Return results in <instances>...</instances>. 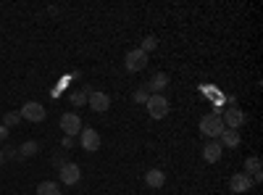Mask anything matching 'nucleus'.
Segmentation results:
<instances>
[{
	"label": "nucleus",
	"mask_w": 263,
	"mask_h": 195,
	"mask_svg": "<svg viewBox=\"0 0 263 195\" xmlns=\"http://www.w3.org/2000/svg\"><path fill=\"white\" fill-rule=\"evenodd\" d=\"M221 121H224L227 129H239L245 124V111H242V108H237V105H232V108H227V114L221 116Z\"/></svg>",
	"instance_id": "9"
},
{
	"label": "nucleus",
	"mask_w": 263,
	"mask_h": 195,
	"mask_svg": "<svg viewBox=\"0 0 263 195\" xmlns=\"http://www.w3.org/2000/svg\"><path fill=\"white\" fill-rule=\"evenodd\" d=\"M37 195H61V190H58L55 182L45 180V182H40V185H37Z\"/></svg>",
	"instance_id": "15"
},
{
	"label": "nucleus",
	"mask_w": 263,
	"mask_h": 195,
	"mask_svg": "<svg viewBox=\"0 0 263 195\" xmlns=\"http://www.w3.org/2000/svg\"><path fill=\"white\" fill-rule=\"evenodd\" d=\"M63 148H74V137H63Z\"/></svg>",
	"instance_id": "22"
},
{
	"label": "nucleus",
	"mask_w": 263,
	"mask_h": 195,
	"mask_svg": "<svg viewBox=\"0 0 263 195\" xmlns=\"http://www.w3.org/2000/svg\"><path fill=\"white\" fill-rule=\"evenodd\" d=\"M229 190L237 192V195H242V192L253 190V180L245 174V171H237V174H232V180H229Z\"/></svg>",
	"instance_id": "10"
},
{
	"label": "nucleus",
	"mask_w": 263,
	"mask_h": 195,
	"mask_svg": "<svg viewBox=\"0 0 263 195\" xmlns=\"http://www.w3.org/2000/svg\"><path fill=\"white\" fill-rule=\"evenodd\" d=\"M124 63H126V69H129V72H142V69L147 66V53H142L140 48H135V50H129V53H126Z\"/></svg>",
	"instance_id": "7"
},
{
	"label": "nucleus",
	"mask_w": 263,
	"mask_h": 195,
	"mask_svg": "<svg viewBox=\"0 0 263 195\" xmlns=\"http://www.w3.org/2000/svg\"><path fill=\"white\" fill-rule=\"evenodd\" d=\"M58 177H61L63 185H77V182L82 180V169H79L77 164H71V161H66V164L58 169Z\"/></svg>",
	"instance_id": "6"
},
{
	"label": "nucleus",
	"mask_w": 263,
	"mask_h": 195,
	"mask_svg": "<svg viewBox=\"0 0 263 195\" xmlns=\"http://www.w3.org/2000/svg\"><path fill=\"white\" fill-rule=\"evenodd\" d=\"M156 48H158V40H156V37H145L142 45H140L142 53H150V50H156Z\"/></svg>",
	"instance_id": "20"
},
{
	"label": "nucleus",
	"mask_w": 263,
	"mask_h": 195,
	"mask_svg": "<svg viewBox=\"0 0 263 195\" xmlns=\"http://www.w3.org/2000/svg\"><path fill=\"white\" fill-rule=\"evenodd\" d=\"M224 129H227V127H224L221 116H216V114H208V116H203V119H200V132H203L205 137H211V140L221 137Z\"/></svg>",
	"instance_id": "1"
},
{
	"label": "nucleus",
	"mask_w": 263,
	"mask_h": 195,
	"mask_svg": "<svg viewBox=\"0 0 263 195\" xmlns=\"http://www.w3.org/2000/svg\"><path fill=\"white\" fill-rule=\"evenodd\" d=\"M21 119H29V121H45V116H48V111H45V105L42 103H37V100H29V103H24L21 105Z\"/></svg>",
	"instance_id": "3"
},
{
	"label": "nucleus",
	"mask_w": 263,
	"mask_h": 195,
	"mask_svg": "<svg viewBox=\"0 0 263 195\" xmlns=\"http://www.w3.org/2000/svg\"><path fill=\"white\" fill-rule=\"evenodd\" d=\"M221 153H224L221 143H218V140H208L205 148H203V161L205 164H216L218 158H221Z\"/></svg>",
	"instance_id": "11"
},
{
	"label": "nucleus",
	"mask_w": 263,
	"mask_h": 195,
	"mask_svg": "<svg viewBox=\"0 0 263 195\" xmlns=\"http://www.w3.org/2000/svg\"><path fill=\"white\" fill-rule=\"evenodd\" d=\"M24 158H29V156H34V153H40V143H34V140H27L24 145H21V150H18Z\"/></svg>",
	"instance_id": "18"
},
{
	"label": "nucleus",
	"mask_w": 263,
	"mask_h": 195,
	"mask_svg": "<svg viewBox=\"0 0 263 195\" xmlns=\"http://www.w3.org/2000/svg\"><path fill=\"white\" fill-rule=\"evenodd\" d=\"M87 105H90L92 111L103 114V111L111 108V98H108L105 93H100V90H90V95H87Z\"/></svg>",
	"instance_id": "8"
},
{
	"label": "nucleus",
	"mask_w": 263,
	"mask_h": 195,
	"mask_svg": "<svg viewBox=\"0 0 263 195\" xmlns=\"http://www.w3.org/2000/svg\"><path fill=\"white\" fill-rule=\"evenodd\" d=\"M61 129H63V135L66 137H77L82 132V116L69 111V114H63L61 116Z\"/></svg>",
	"instance_id": "5"
},
{
	"label": "nucleus",
	"mask_w": 263,
	"mask_h": 195,
	"mask_svg": "<svg viewBox=\"0 0 263 195\" xmlns=\"http://www.w3.org/2000/svg\"><path fill=\"white\" fill-rule=\"evenodd\" d=\"M18 121H21V114H18V111H8V114L3 116V127H6V129H11V127H16Z\"/></svg>",
	"instance_id": "19"
},
{
	"label": "nucleus",
	"mask_w": 263,
	"mask_h": 195,
	"mask_svg": "<svg viewBox=\"0 0 263 195\" xmlns=\"http://www.w3.org/2000/svg\"><path fill=\"white\" fill-rule=\"evenodd\" d=\"M260 171V158L258 156H248L245 158V174L250 177V174H258Z\"/></svg>",
	"instance_id": "17"
},
{
	"label": "nucleus",
	"mask_w": 263,
	"mask_h": 195,
	"mask_svg": "<svg viewBox=\"0 0 263 195\" xmlns=\"http://www.w3.org/2000/svg\"><path fill=\"white\" fill-rule=\"evenodd\" d=\"M163 182H166V171H163V169H150L147 174H145V185L153 187V190L163 187Z\"/></svg>",
	"instance_id": "13"
},
{
	"label": "nucleus",
	"mask_w": 263,
	"mask_h": 195,
	"mask_svg": "<svg viewBox=\"0 0 263 195\" xmlns=\"http://www.w3.org/2000/svg\"><path fill=\"white\" fill-rule=\"evenodd\" d=\"M218 143H221V148H237L239 145V129H224Z\"/></svg>",
	"instance_id": "14"
},
{
	"label": "nucleus",
	"mask_w": 263,
	"mask_h": 195,
	"mask_svg": "<svg viewBox=\"0 0 263 195\" xmlns=\"http://www.w3.org/2000/svg\"><path fill=\"white\" fill-rule=\"evenodd\" d=\"M79 148H84L87 153H95V150H100V132L92 127H84L79 132Z\"/></svg>",
	"instance_id": "2"
},
{
	"label": "nucleus",
	"mask_w": 263,
	"mask_h": 195,
	"mask_svg": "<svg viewBox=\"0 0 263 195\" xmlns=\"http://www.w3.org/2000/svg\"><path fill=\"white\" fill-rule=\"evenodd\" d=\"M6 137H8V129H6V127H0V140H6Z\"/></svg>",
	"instance_id": "23"
},
{
	"label": "nucleus",
	"mask_w": 263,
	"mask_h": 195,
	"mask_svg": "<svg viewBox=\"0 0 263 195\" xmlns=\"http://www.w3.org/2000/svg\"><path fill=\"white\" fill-rule=\"evenodd\" d=\"M90 90H92V87H84V90H74V93L69 95L71 105H84V103H87V95H90Z\"/></svg>",
	"instance_id": "16"
},
{
	"label": "nucleus",
	"mask_w": 263,
	"mask_h": 195,
	"mask_svg": "<svg viewBox=\"0 0 263 195\" xmlns=\"http://www.w3.org/2000/svg\"><path fill=\"white\" fill-rule=\"evenodd\" d=\"M0 161H3V150H0Z\"/></svg>",
	"instance_id": "24"
},
{
	"label": "nucleus",
	"mask_w": 263,
	"mask_h": 195,
	"mask_svg": "<svg viewBox=\"0 0 263 195\" xmlns=\"http://www.w3.org/2000/svg\"><path fill=\"white\" fill-rule=\"evenodd\" d=\"M166 84H168V77H166L163 72H158L156 77H153V79L147 82V87H145V90H147L150 95H163V90H166Z\"/></svg>",
	"instance_id": "12"
},
{
	"label": "nucleus",
	"mask_w": 263,
	"mask_h": 195,
	"mask_svg": "<svg viewBox=\"0 0 263 195\" xmlns=\"http://www.w3.org/2000/svg\"><path fill=\"white\" fill-rule=\"evenodd\" d=\"M147 98H150V93H147L145 87H140V90H135V100H137L140 105H145V103H147Z\"/></svg>",
	"instance_id": "21"
},
{
	"label": "nucleus",
	"mask_w": 263,
	"mask_h": 195,
	"mask_svg": "<svg viewBox=\"0 0 263 195\" xmlns=\"http://www.w3.org/2000/svg\"><path fill=\"white\" fill-rule=\"evenodd\" d=\"M145 105H147V114L153 119H166L168 116V100L163 95H150Z\"/></svg>",
	"instance_id": "4"
}]
</instances>
